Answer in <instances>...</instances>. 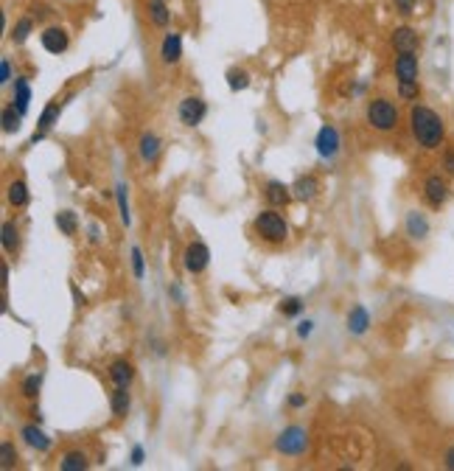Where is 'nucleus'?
Returning a JSON list of instances; mask_svg holds the SVG:
<instances>
[{
    "instance_id": "obj_42",
    "label": "nucleus",
    "mask_w": 454,
    "mask_h": 471,
    "mask_svg": "<svg viewBox=\"0 0 454 471\" xmlns=\"http://www.w3.org/2000/svg\"><path fill=\"white\" fill-rule=\"evenodd\" d=\"M132 463H135V466L144 463V449H141V446H135V452H132Z\"/></svg>"
},
{
    "instance_id": "obj_18",
    "label": "nucleus",
    "mask_w": 454,
    "mask_h": 471,
    "mask_svg": "<svg viewBox=\"0 0 454 471\" xmlns=\"http://www.w3.org/2000/svg\"><path fill=\"white\" fill-rule=\"evenodd\" d=\"M368 325H371L368 309H365V306H354L351 314H348V331H351V334H365Z\"/></svg>"
},
{
    "instance_id": "obj_41",
    "label": "nucleus",
    "mask_w": 454,
    "mask_h": 471,
    "mask_svg": "<svg viewBox=\"0 0 454 471\" xmlns=\"http://www.w3.org/2000/svg\"><path fill=\"white\" fill-rule=\"evenodd\" d=\"M303 404H305V395H301V392L289 395V407H303Z\"/></svg>"
},
{
    "instance_id": "obj_3",
    "label": "nucleus",
    "mask_w": 454,
    "mask_h": 471,
    "mask_svg": "<svg viewBox=\"0 0 454 471\" xmlns=\"http://www.w3.org/2000/svg\"><path fill=\"white\" fill-rule=\"evenodd\" d=\"M255 233L261 236L267 244H284L289 238V225L278 211H261L252 222Z\"/></svg>"
},
{
    "instance_id": "obj_19",
    "label": "nucleus",
    "mask_w": 454,
    "mask_h": 471,
    "mask_svg": "<svg viewBox=\"0 0 454 471\" xmlns=\"http://www.w3.org/2000/svg\"><path fill=\"white\" fill-rule=\"evenodd\" d=\"M6 197H8V202H11L14 208H25V205H28V185H25L23 180H14V182H8Z\"/></svg>"
},
{
    "instance_id": "obj_9",
    "label": "nucleus",
    "mask_w": 454,
    "mask_h": 471,
    "mask_svg": "<svg viewBox=\"0 0 454 471\" xmlns=\"http://www.w3.org/2000/svg\"><path fill=\"white\" fill-rule=\"evenodd\" d=\"M390 42H392L395 54H409V51H418V42H421V40H418V31H415V28L398 25V28L392 31Z\"/></svg>"
},
{
    "instance_id": "obj_31",
    "label": "nucleus",
    "mask_w": 454,
    "mask_h": 471,
    "mask_svg": "<svg viewBox=\"0 0 454 471\" xmlns=\"http://www.w3.org/2000/svg\"><path fill=\"white\" fill-rule=\"evenodd\" d=\"M3 250H6V252H14V250H17V228H14V222H6V225H3Z\"/></svg>"
},
{
    "instance_id": "obj_14",
    "label": "nucleus",
    "mask_w": 454,
    "mask_h": 471,
    "mask_svg": "<svg viewBox=\"0 0 454 471\" xmlns=\"http://www.w3.org/2000/svg\"><path fill=\"white\" fill-rule=\"evenodd\" d=\"M20 435H23V441H25L31 449H37V452H48V449H51V438H48L40 426H34V424L23 426V429H20Z\"/></svg>"
},
{
    "instance_id": "obj_1",
    "label": "nucleus",
    "mask_w": 454,
    "mask_h": 471,
    "mask_svg": "<svg viewBox=\"0 0 454 471\" xmlns=\"http://www.w3.org/2000/svg\"><path fill=\"white\" fill-rule=\"evenodd\" d=\"M409 132H412L415 144L421 149H426V152L441 149L443 141H446V124H443V118L432 107H426V104H412V110H409Z\"/></svg>"
},
{
    "instance_id": "obj_17",
    "label": "nucleus",
    "mask_w": 454,
    "mask_h": 471,
    "mask_svg": "<svg viewBox=\"0 0 454 471\" xmlns=\"http://www.w3.org/2000/svg\"><path fill=\"white\" fill-rule=\"evenodd\" d=\"M407 233L412 236V238H426L429 222H426V216H424L421 211H409V214H407Z\"/></svg>"
},
{
    "instance_id": "obj_43",
    "label": "nucleus",
    "mask_w": 454,
    "mask_h": 471,
    "mask_svg": "<svg viewBox=\"0 0 454 471\" xmlns=\"http://www.w3.org/2000/svg\"><path fill=\"white\" fill-rule=\"evenodd\" d=\"M298 334H301V337H308V334H311V322H308V320H305V322H301Z\"/></svg>"
},
{
    "instance_id": "obj_27",
    "label": "nucleus",
    "mask_w": 454,
    "mask_h": 471,
    "mask_svg": "<svg viewBox=\"0 0 454 471\" xmlns=\"http://www.w3.org/2000/svg\"><path fill=\"white\" fill-rule=\"evenodd\" d=\"M57 228H59L65 236H76V231H78V222H76L74 211H62V214H57Z\"/></svg>"
},
{
    "instance_id": "obj_35",
    "label": "nucleus",
    "mask_w": 454,
    "mask_h": 471,
    "mask_svg": "<svg viewBox=\"0 0 454 471\" xmlns=\"http://www.w3.org/2000/svg\"><path fill=\"white\" fill-rule=\"evenodd\" d=\"M441 168H443V174H446L449 180H454V149H446V152H443Z\"/></svg>"
},
{
    "instance_id": "obj_15",
    "label": "nucleus",
    "mask_w": 454,
    "mask_h": 471,
    "mask_svg": "<svg viewBox=\"0 0 454 471\" xmlns=\"http://www.w3.org/2000/svg\"><path fill=\"white\" fill-rule=\"evenodd\" d=\"M59 110H62V104L59 101H51L45 110H42V115H40V132H34V138H31V144H37L54 124H57V118H59Z\"/></svg>"
},
{
    "instance_id": "obj_5",
    "label": "nucleus",
    "mask_w": 454,
    "mask_h": 471,
    "mask_svg": "<svg viewBox=\"0 0 454 471\" xmlns=\"http://www.w3.org/2000/svg\"><path fill=\"white\" fill-rule=\"evenodd\" d=\"M278 452H284V455H303L305 452V446H308V435H305V429L301 426H289V429H284L281 435H278Z\"/></svg>"
},
{
    "instance_id": "obj_7",
    "label": "nucleus",
    "mask_w": 454,
    "mask_h": 471,
    "mask_svg": "<svg viewBox=\"0 0 454 471\" xmlns=\"http://www.w3.org/2000/svg\"><path fill=\"white\" fill-rule=\"evenodd\" d=\"M40 42H42V48L48 54H65L68 45H71V37H68V31L62 25H51V28H45L40 34Z\"/></svg>"
},
{
    "instance_id": "obj_37",
    "label": "nucleus",
    "mask_w": 454,
    "mask_h": 471,
    "mask_svg": "<svg viewBox=\"0 0 454 471\" xmlns=\"http://www.w3.org/2000/svg\"><path fill=\"white\" fill-rule=\"evenodd\" d=\"M301 309H303L301 298H289V301H284V303H281V312L284 314H298Z\"/></svg>"
},
{
    "instance_id": "obj_22",
    "label": "nucleus",
    "mask_w": 454,
    "mask_h": 471,
    "mask_svg": "<svg viewBox=\"0 0 454 471\" xmlns=\"http://www.w3.org/2000/svg\"><path fill=\"white\" fill-rule=\"evenodd\" d=\"M110 404H112V412H115L118 418H124V415L129 412V388H115Z\"/></svg>"
},
{
    "instance_id": "obj_8",
    "label": "nucleus",
    "mask_w": 454,
    "mask_h": 471,
    "mask_svg": "<svg viewBox=\"0 0 454 471\" xmlns=\"http://www.w3.org/2000/svg\"><path fill=\"white\" fill-rule=\"evenodd\" d=\"M205 112H208V107H205L202 98L188 95V98H182V104H180V121H182L185 127H197V124L205 118Z\"/></svg>"
},
{
    "instance_id": "obj_28",
    "label": "nucleus",
    "mask_w": 454,
    "mask_h": 471,
    "mask_svg": "<svg viewBox=\"0 0 454 471\" xmlns=\"http://www.w3.org/2000/svg\"><path fill=\"white\" fill-rule=\"evenodd\" d=\"M157 152H160L157 135H144V138H141V157H144L146 163H151V160L157 157Z\"/></svg>"
},
{
    "instance_id": "obj_24",
    "label": "nucleus",
    "mask_w": 454,
    "mask_h": 471,
    "mask_svg": "<svg viewBox=\"0 0 454 471\" xmlns=\"http://www.w3.org/2000/svg\"><path fill=\"white\" fill-rule=\"evenodd\" d=\"M34 31V17H20L17 23H14V31H11V40L20 45V42H25L28 40V34Z\"/></svg>"
},
{
    "instance_id": "obj_20",
    "label": "nucleus",
    "mask_w": 454,
    "mask_h": 471,
    "mask_svg": "<svg viewBox=\"0 0 454 471\" xmlns=\"http://www.w3.org/2000/svg\"><path fill=\"white\" fill-rule=\"evenodd\" d=\"M292 191H295V197L298 199H314L317 197V191H320V182H317V177H301L295 185H292Z\"/></svg>"
},
{
    "instance_id": "obj_25",
    "label": "nucleus",
    "mask_w": 454,
    "mask_h": 471,
    "mask_svg": "<svg viewBox=\"0 0 454 471\" xmlns=\"http://www.w3.org/2000/svg\"><path fill=\"white\" fill-rule=\"evenodd\" d=\"M14 104H17V112H23L25 115V110H28V98H31V90H28V81L25 78H17V84H14Z\"/></svg>"
},
{
    "instance_id": "obj_33",
    "label": "nucleus",
    "mask_w": 454,
    "mask_h": 471,
    "mask_svg": "<svg viewBox=\"0 0 454 471\" xmlns=\"http://www.w3.org/2000/svg\"><path fill=\"white\" fill-rule=\"evenodd\" d=\"M118 208H121V222H124V225H129L132 219H129V205H127V185H124V182L118 185Z\"/></svg>"
},
{
    "instance_id": "obj_2",
    "label": "nucleus",
    "mask_w": 454,
    "mask_h": 471,
    "mask_svg": "<svg viewBox=\"0 0 454 471\" xmlns=\"http://www.w3.org/2000/svg\"><path fill=\"white\" fill-rule=\"evenodd\" d=\"M365 118L376 132H392V129H398L401 112L390 98H373L365 110Z\"/></svg>"
},
{
    "instance_id": "obj_23",
    "label": "nucleus",
    "mask_w": 454,
    "mask_h": 471,
    "mask_svg": "<svg viewBox=\"0 0 454 471\" xmlns=\"http://www.w3.org/2000/svg\"><path fill=\"white\" fill-rule=\"evenodd\" d=\"M59 469L62 471H84L87 469V455H84V452H68V455L62 458Z\"/></svg>"
},
{
    "instance_id": "obj_29",
    "label": "nucleus",
    "mask_w": 454,
    "mask_h": 471,
    "mask_svg": "<svg viewBox=\"0 0 454 471\" xmlns=\"http://www.w3.org/2000/svg\"><path fill=\"white\" fill-rule=\"evenodd\" d=\"M20 115L23 112H14V104L3 110V132H17L20 129Z\"/></svg>"
},
{
    "instance_id": "obj_39",
    "label": "nucleus",
    "mask_w": 454,
    "mask_h": 471,
    "mask_svg": "<svg viewBox=\"0 0 454 471\" xmlns=\"http://www.w3.org/2000/svg\"><path fill=\"white\" fill-rule=\"evenodd\" d=\"M8 78H11V68H8V59H3V62H0V81L6 84Z\"/></svg>"
},
{
    "instance_id": "obj_12",
    "label": "nucleus",
    "mask_w": 454,
    "mask_h": 471,
    "mask_svg": "<svg viewBox=\"0 0 454 471\" xmlns=\"http://www.w3.org/2000/svg\"><path fill=\"white\" fill-rule=\"evenodd\" d=\"M160 59H163V65H177L180 59H182V37L180 34H165V40H163V45H160Z\"/></svg>"
},
{
    "instance_id": "obj_38",
    "label": "nucleus",
    "mask_w": 454,
    "mask_h": 471,
    "mask_svg": "<svg viewBox=\"0 0 454 471\" xmlns=\"http://www.w3.org/2000/svg\"><path fill=\"white\" fill-rule=\"evenodd\" d=\"M392 6H395L398 14H412L415 11V0H392Z\"/></svg>"
},
{
    "instance_id": "obj_34",
    "label": "nucleus",
    "mask_w": 454,
    "mask_h": 471,
    "mask_svg": "<svg viewBox=\"0 0 454 471\" xmlns=\"http://www.w3.org/2000/svg\"><path fill=\"white\" fill-rule=\"evenodd\" d=\"M37 392H40V376L31 373V376H25V382H23V395H25V398H37Z\"/></svg>"
},
{
    "instance_id": "obj_16",
    "label": "nucleus",
    "mask_w": 454,
    "mask_h": 471,
    "mask_svg": "<svg viewBox=\"0 0 454 471\" xmlns=\"http://www.w3.org/2000/svg\"><path fill=\"white\" fill-rule=\"evenodd\" d=\"M264 197H267L272 205H278V208H281V205H289V199H292L295 194H292V188H286L284 182H275V180H272V182H267Z\"/></svg>"
},
{
    "instance_id": "obj_10",
    "label": "nucleus",
    "mask_w": 454,
    "mask_h": 471,
    "mask_svg": "<svg viewBox=\"0 0 454 471\" xmlns=\"http://www.w3.org/2000/svg\"><path fill=\"white\" fill-rule=\"evenodd\" d=\"M418 74H421V65H418V54L415 51L395 57V78L398 81H418Z\"/></svg>"
},
{
    "instance_id": "obj_21",
    "label": "nucleus",
    "mask_w": 454,
    "mask_h": 471,
    "mask_svg": "<svg viewBox=\"0 0 454 471\" xmlns=\"http://www.w3.org/2000/svg\"><path fill=\"white\" fill-rule=\"evenodd\" d=\"M149 17L154 25H168L171 23V11H168V6L163 3V0H149Z\"/></svg>"
},
{
    "instance_id": "obj_4",
    "label": "nucleus",
    "mask_w": 454,
    "mask_h": 471,
    "mask_svg": "<svg viewBox=\"0 0 454 471\" xmlns=\"http://www.w3.org/2000/svg\"><path fill=\"white\" fill-rule=\"evenodd\" d=\"M449 194H452V188H449V177H446V174H429V177L424 180L421 197H424V202H426L432 211H441V208L449 202Z\"/></svg>"
},
{
    "instance_id": "obj_26",
    "label": "nucleus",
    "mask_w": 454,
    "mask_h": 471,
    "mask_svg": "<svg viewBox=\"0 0 454 471\" xmlns=\"http://www.w3.org/2000/svg\"><path fill=\"white\" fill-rule=\"evenodd\" d=\"M227 87L235 90V93H238V90H247V87H250V74H247V71H238V68H230V71H227Z\"/></svg>"
},
{
    "instance_id": "obj_13",
    "label": "nucleus",
    "mask_w": 454,
    "mask_h": 471,
    "mask_svg": "<svg viewBox=\"0 0 454 471\" xmlns=\"http://www.w3.org/2000/svg\"><path fill=\"white\" fill-rule=\"evenodd\" d=\"M110 379L115 382V388H129L132 379H135V368H132V362H127V359H115V362L110 365Z\"/></svg>"
},
{
    "instance_id": "obj_40",
    "label": "nucleus",
    "mask_w": 454,
    "mask_h": 471,
    "mask_svg": "<svg viewBox=\"0 0 454 471\" xmlns=\"http://www.w3.org/2000/svg\"><path fill=\"white\" fill-rule=\"evenodd\" d=\"M443 466L454 471V446H449V449H446V455H443Z\"/></svg>"
},
{
    "instance_id": "obj_30",
    "label": "nucleus",
    "mask_w": 454,
    "mask_h": 471,
    "mask_svg": "<svg viewBox=\"0 0 454 471\" xmlns=\"http://www.w3.org/2000/svg\"><path fill=\"white\" fill-rule=\"evenodd\" d=\"M14 463H17V452H14L11 441H3V443H0V466H3V469H11Z\"/></svg>"
},
{
    "instance_id": "obj_6",
    "label": "nucleus",
    "mask_w": 454,
    "mask_h": 471,
    "mask_svg": "<svg viewBox=\"0 0 454 471\" xmlns=\"http://www.w3.org/2000/svg\"><path fill=\"white\" fill-rule=\"evenodd\" d=\"M208 261H211V250H208L202 241H191V244L185 247V252H182V264H185V269H188L191 275H199V272L208 267Z\"/></svg>"
},
{
    "instance_id": "obj_36",
    "label": "nucleus",
    "mask_w": 454,
    "mask_h": 471,
    "mask_svg": "<svg viewBox=\"0 0 454 471\" xmlns=\"http://www.w3.org/2000/svg\"><path fill=\"white\" fill-rule=\"evenodd\" d=\"M132 269H135V278H144V252L138 247H132Z\"/></svg>"
},
{
    "instance_id": "obj_32",
    "label": "nucleus",
    "mask_w": 454,
    "mask_h": 471,
    "mask_svg": "<svg viewBox=\"0 0 454 471\" xmlns=\"http://www.w3.org/2000/svg\"><path fill=\"white\" fill-rule=\"evenodd\" d=\"M398 95H401L404 101H415V98L421 95L418 81H398Z\"/></svg>"
},
{
    "instance_id": "obj_11",
    "label": "nucleus",
    "mask_w": 454,
    "mask_h": 471,
    "mask_svg": "<svg viewBox=\"0 0 454 471\" xmlns=\"http://www.w3.org/2000/svg\"><path fill=\"white\" fill-rule=\"evenodd\" d=\"M339 152V132L325 124L320 132H317V155L320 157H334Z\"/></svg>"
}]
</instances>
